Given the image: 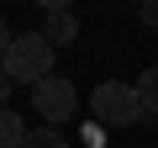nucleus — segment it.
Masks as SVG:
<instances>
[{
	"label": "nucleus",
	"mask_w": 158,
	"mask_h": 148,
	"mask_svg": "<svg viewBox=\"0 0 158 148\" xmlns=\"http://www.w3.org/2000/svg\"><path fill=\"white\" fill-rule=\"evenodd\" d=\"M0 69H6L16 85H37V80L53 74V42H48L42 32H21V37H11Z\"/></svg>",
	"instance_id": "f257e3e1"
},
{
	"label": "nucleus",
	"mask_w": 158,
	"mask_h": 148,
	"mask_svg": "<svg viewBox=\"0 0 158 148\" xmlns=\"http://www.w3.org/2000/svg\"><path fill=\"white\" fill-rule=\"evenodd\" d=\"M90 106H95V116H100L106 127H132V122H142L137 85H127V80H106V85H95Z\"/></svg>",
	"instance_id": "f03ea898"
},
{
	"label": "nucleus",
	"mask_w": 158,
	"mask_h": 148,
	"mask_svg": "<svg viewBox=\"0 0 158 148\" xmlns=\"http://www.w3.org/2000/svg\"><path fill=\"white\" fill-rule=\"evenodd\" d=\"M32 106H37V116H42V122L63 127V122L74 116L79 95H74V85H69V80H58V74H48V80H37V85H32Z\"/></svg>",
	"instance_id": "7ed1b4c3"
},
{
	"label": "nucleus",
	"mask_w": 158,
	"mask_h": 148,
	"mask_svg": "<svg viewBox=\"0 0 158 148\" xmlns=\"http://www.w3.org/2000/svg\"><path fill=\"white\" fill-rule=\"evenodd\" d=\"M74 32H79V21H74L63 6H48V27H42V37L58 48V42H74Z\"/></svg>",
	"instance_id": "20e7f679"
},
{
	"label": "nucleus",
	"mask_w": 158,
	"mask_h": 148,
	"mask_svg": "<svg viewBox=\"0 0 158 148\" xmlns=\"http://www.w3.org/2000/svg\"><path fill=\"white\" fill-rule=\"evenodd\" d=\"M21 116L11 111V106H0V148H21Z\"/></svg>",
	"instance_id": "39448f33"
},
{
	"label": "nucleus",
	"mask_w": 158,
	"mask_h": 148,
	"mask_svg": "<svg viewBox=\"0 0 158 148\" xmlns=\"http://www.w3.org/2000/svg\"><path fill=\"white\" fill-rule=\"evenodd\" d=\"M137 101H142V116H158V69H148L137 80Z\"/></svg>",
	"instance_id": "423d86ee"
},
{
	"label": "nucleus",
	"mask_w": 158,
	"mask_h": 148,
	"mask_svg": "<svg viewBox=\"0 0 158 148\" xmlns=\"http://www.w3.org/2000/svg\"><path fill=\"white\" fill-rule=\"evenodd\" d=\"M21 148H69V143H63L58 127H32V132L21 137Z\"/></svg>",
	"instance_id": "0eeeda50"
},
{
	"label": "nucleus",
	"mask_w": 158,
	"mask_h": 148,
	"mask_svg": "<svg viewBox=\"0 0 158 148\" xmlns=\"http://www.w3.org/2000/svg\"><path fill=\"white\" fill-rule=\"evenodd\" d=\"M11 85H16V80H11L6 69H0V106H6V95H11Z\"/></svg>",
	"instance_id": "6e6552de"
},
{
	"label": "nucleus",
	"mask_w": 158,
	"mask_h": 148,
	"mask_svg": "<svg viewBox=\"0 0 158 148\" xmlns=\"http://www.w3.org/2000/svg\"><path fill=\"white\" fill-rule=\"evenodd\" d=\"M11 37H16V32H11L6 21H0V58H6V48H11Z\"/></svg>",
	"instance_id": "1a4fd4ad"
},
{
	"label": "nucleus",
	"mask_w": 158,
	"mask_h": 148,
	"mask_svg": "<svg viewBox=\"0 0 158 148\" xmlns=\"http://www.w3.org/2000/svg\"><path fill=\"white\" fill-rule=\"evenodd\" d=\"M142 21H148V27H158V0H153V6H142Z\"/></svg>",
	"instance_id": "9d476101"
}]
</instances>
